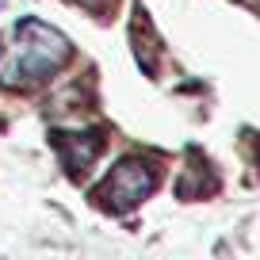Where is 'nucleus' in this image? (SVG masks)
Wrapping results in <instances>:
<instances>
[{"mask_svg":"<svg viewBox=\"0 0 260 260\" xmlns=\"http://www.w3.org/2000/svg\"><path fill=\"white\" fill-rule=\"evenodd\" d=\"M69 57V39L46 19H19L8 31V39H0V84L12 88H27L35 81H46L57 73Z\"/></svg>","mask_w":260,"mask_h":260,"instance_id":"nucleus-1","label":"nucleus"},{"mask_svg":"<svg viewBox=\"0 0 260 260\" xmlns=\"http://www.w3.org/2000/svg\"><path fill=\"white\" fill-rule=\"evenodd\" d=\"M153 187H157V165L149 157H122L104 176V184L92 191V199L104 203L107 211H130L142 199H149Z\"/></svg>","mask_w":260,"mask_h":260,"instance_id":"nucleus-2","label":"nucleus"},{"mask_svg":"<svg viewBox=\"0 0 260 260\" xmlns=\"http://www.w3.org/2000/svg\"><path fill=\"white\" fill-rule=\"evenodd\" d=\"M54 146H57V157H61L65 169L73 172V176H81V172L96 161V153L104 149V138H100L96 130H84V134H57Z\"/></svg>","mask_w":260,"mask_h":260,"instance_id":"nucleus-3","label":"nucleus"},{"mask_svg":"<svg viewBox=\"0 0 260 260\" xmlns=\"http://www.w3.org/2000/svg\"><path fill=\"white\" fill-rule=\"evenodd\" d=\"M77 4H88V8H96V4H104V0H77Z\"/></svg>","mask_w":260,"mask_h":260,"instance_id":"nucleus-4","label":"nucleus"}]
</instances>
